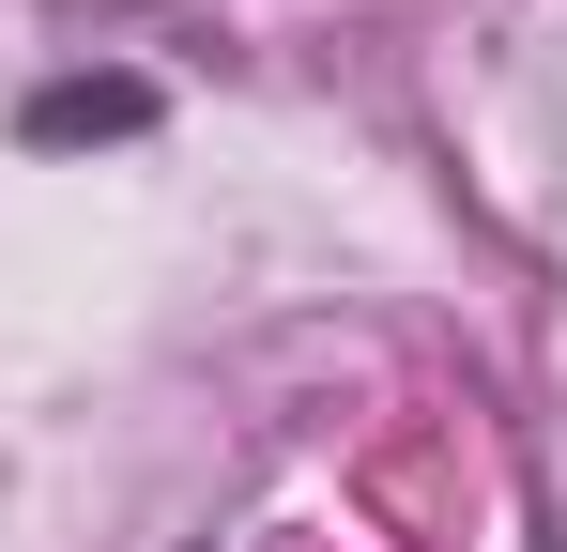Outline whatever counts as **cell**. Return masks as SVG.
Returning a JSON list of instances; mask_svg holds the SVG:
<instances>
[{
	"label": "cell",
	"mask_w": 567,
	"mask_h": 552,
	"mask_svg": "<svg viewBox=\"0 0 567 552\" xmlns=\"http://www.w3.org/2000/svg\"><path fill=\"white\" fill-rule=\"evenodd\" d=\"M154 108H169V92L107 62V78H47L31 108H16V139H31V154H78V139H154Z\"/></svg>",
	"instance_id": "1"
}]
</instances>
